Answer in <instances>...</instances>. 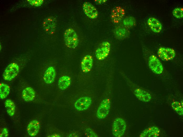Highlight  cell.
Segmentation results:
<instances>
[{
	"label": "cell",
	"mask_w": 183,
	"mask_h": 137,
	"mask_svg": "<svg viewBox=\"0 0 183 137\" xmlns=\"http://www.w3.org/2000/svg\"><path fill=\"white\" fill-rule=\"evenodd\" d=\"M106 0H95L94 3L96 4H102L105 3L107 1Z\"/></svg>",
	"instance_id": "obj_29"
},
{
	"label": "cell",
	"mask_w": 183,
	"mask_h": 137,
	"mask_svg": "<svg viewBox=\"0 0 183 137\" xmlns=\"http://www.w3.org/2000/svg\"><path fill=\"white\" fill-rule=\"evenodd\" d=\"M85 134L88 137H98V135L94 131L90 128L86 129L85 131Z\"/></svg>",
	"instance_id": "obj_27"
},
{
	"label": "cell",
	"mask_w": 183,
	"mask_h": 137,
	"mask_svg": "<svg viewBox=\"0 0 183 137\" xmlns=\"http://www.w3.org/2000/svg\"><path fill=\"white\" fill-rule=\"evenodd\" d=\"M10 91L9 86L7 84L1 83L0 85V97L1 99L6 98L9 95Z\"/></svg>",
	"instance_id": "obj_22"
},
{
	"label": "cell",
	"mask_w": 183,
	"mask_h": 137,
	"mask_svg": "<svg viewBox=\"0 0 183 137\" xmlns=\"http://www.w3.org/2000/svg\"><path fill=\"white\" fill-rule=\"evenodd\" d=\"M148 25L154 32L158 33L162 30V25L160 22L155 18L150 17L148 20Z\"/></svg>",
	"instance_id": "obj_16"
},
{
	"label": "cell",
	"mask_w": 183,
	"mask_h": 137,
	"mask_svg": "<svg viewBox=\"0 0 183 137\" xmlns=\"http://www.w3.org/2000/svg\"><path fill=\"white\" fill-rule=\"evenodd\" d=\"M110 105L109 99L106 98L102 101L96 113V116L99 119H103L107 116L110 111Z\"/></svg>",
	"instance_id": "obj_7"
},
{
	"label": "cell",
	"mask_w": 183,
	"mask_h": 137,
	"mask_svg": "<svg viewBox=\"0 0 183 137\" xmlns=\"http://www.w3.org/2000/svg\"><path fill=\"white\" fill-rule=\"evenodd\" d=\"M146 62L149 68L154 73L160 75L163 73L164 67L162 64L154 55L150 54L146 60Z\"/></svg>",
	"instance_id": "obj_2"
},
{
	"label": "cell",
	"mask_w": 183,
	"mask_h": 137,
	"mask_svg": "<svg viewBox=\"0 0 183 137\" xmlns=\"http://www.w3.org/2000/svg\"><path fill=\"white\" fill-rule=\"evenodd\" d=\"M125 14L124 9L120 6L114 7L112 10L110 15L111 21L114 24L120 23L124 18Z\"/></svg>",
	"instance_id": "obj_9"
},
{
	"label": "cell",
	"mask_w": 183,
	"mask_h": 137,
	"mask_svg": "<svg viewBox=\"0 0 183 137\" xmlns=\"http://www.w3.org/2000/svg\"><path fill=\"white\" fill-rule=\"evenodd\" d=\"M19 71V68L17 64L11 63L5 68L2 75L3 78L6 81H11L17 76Z\"/></svg>",
	"instance_id": "obj_5"
},
{
	"label": "cell",
	"mask_w": 183,
	"mask_h": 137,
	"mask_svg": "<svg viewBox=\"0 0 183 137\" xmlns=\"http://www.w3.org/2000/svg\"><path fill=\"white\" fill-rule=\"evenodd\" d=\"M8 136V132L7 129L4 128L2 129L0 135V137H7Z\"/></svg>",
	"instance_id": "obj_28"
},
{
	"label": "cell",
	"mask_w": 183,
	"mask_h": 137,
	"mask_svg": "<svg viewBox=\"0 0 183 137\" xmlns=\"http://www.w3.org/2000/svg\"><path fill=\"white\" fill-rule=\"evenodd\" d=\"M27 1L32 6L37 7L41 5L44 2L43 0H28Z\"/></svg>",
	"instance_id": "obj_26"
},
{
	"label": "cell",
	"mask_w": 183,
	"mask_h": 137,
	"mask_svg": "<svg viewBox=\"0 0 183 137\" xmlns=\"http://www.w3.org/2000/svg\"><path fill=\"white\" fill-rule=\"evenodd\" d=\"M71 83V79L69 76L64 75L59 79L58 85L59 88L61 90H64L67 88Z\"/></svg>",
	"instance_id": "obj_20"
},
{
	"label": "cell",
	"mask_w": 183,
	"mask_h": 137,
	"mask_svg": "<svg viewBox=\"0 0 183 137\" xmlns=\"http://www.w3.org/2000/svg\"><path fill=\"white\" fill-rule=\"evenodd\" d=\"M40 128L39 122L37 120H34L28 124L27 128L29 135L31 136H34L38 134Z\"/></svg>",
	"instance_id": "obj_14"
},
{
	"label": "cell",
	"mask_w": 183,
	"mask_h": 137,
	"mask_svg": "<svg viewBox=\"0 0 183 137\" xmlns=\"http://www.w3.org/2000/svg\"><path fill=\"white\" fill-rule=\"evenodd\" d=\"M35 95L34 90L30 87H26L23 90L22 92L23 99L27 102L32 101L34 99Z\"/></svg>",
	"instance_id": "obj_19"
},
{
	"label": "cell",
	"mask_w": 183,
	"mask_h": 137,
	"mask_svg": "<svg viewBox=\"0 0 183 137\" xmlns=\"http://www.w3.org/2000/svg\"><path fill=\"white\" fill-rule=\"evenodd\" d=\"M4 105L8 114L11 116H13L15 114L16 108L14 102L11 100L8 99L5 101Z\"/></svg>",
	"instance_id": "obj_21"
},
{
	"label": "cell",
	"mask_w": 183,
	"mask_h": 137,
	"mask_svg": "<svg viewBox=\"0 0 183 137\" xmlns=\"http://www.w3.org/2000/svg\"><path fill=\"white\" fill-rule=\"evenodd\" d=\"M126 125L125 121L123 118L118 117L114 120L113 124L112 133L116 137H120L124 134Z\"/></svg>",
	"instance_id": "obj_3"
},
{
	"label": "cell",
	"mask_w": 183,
	"mask_h": 137,
	"mask_svg": "<svg viewBox=\"0 0 183 137\" xmlns=\"http://www.w3.org/2000/svg\"><path fill=\"white\" fill-rule=\"evenodd\" d=\"M111 49V44L108 41L102 42L96 50L95 55L98 60L102 61L105 59L108 56Z\"/></svg>",
	"instance_id": "obj_4"
},
{
	"label": "cell",
	"mask_w": 183,
	"mask_h": 137,
	"mask_svg": "<svg viewBox=\"0 0 183 137\" xmlns=\"http://www.w3.org/2000/svg\"><path fill=\"white\" fill-rule=\"evenodd\" d=\"M64 40L66 46L68 48L74 49L78 46L79 40L77 34L73 28H69L65 31Z\"/></svg>",
	"instance_id": "obj_1"
},
{
	"label": "cell",
	"mask_w": 183,
	"mask_h": 137,
	"mask_svg": "<svg viewBox=\"0 0 183 137\" xmlns=\"http://www.w3.org/2000/svg\"><path fill=\"white\" fill-rule=\"evenodd\" d=\"M92 56L89 55H85L81 62V68L82 71L85 73L89 72L91 70L93 65Z\"/></svg>",
	"instance_id": "obj_12"
},
{
	"label": "cell",
	"mask_w": 183,
	"mask_h": 137,
	"mask_svg": "<svg viewBox=\"0 0 183 137\" xmlns=\"http://www.w3.org/2000/svg\"><path fill=\"white\" fill-rule=\"evenodd\" d=\"M92 102L91 98L88 96H84L78 99L75 102L74 106L75 109L79 111L88 109Z\"/></svg>",
	"instance_id": "obj_10"
},
{
	"label": "cell",
	"mask_w": 183,
	"mask_h": 137,
	"mask_svg": "<svg viewBox=\"0 0 183 137\" xmlns=\"http://www.w3.org/2000/svg\"><path fill=\"white\" fill-rule=\"evenodd\" d=\"M160 132V129L157 127L152 126L144 130L139 135L141 137H157Z\"/></svg>",
	"instance_id": "obj_17"
},
{
	"label": "cell",
	"mask_w": 183,
	"mask_h": 137,
	"mask_svg": "<svg viewBox=\"0 0 183 137\" xmlns=\"http://www.w3.org/2000/svg\"><path fill=\"white\" fill-rule=\"evenodd\" d=\"M50 136V137H60V136L59 135H57V134H56L52 135H51V136Z\"/></svg>",
	"instance_id": "obj_30"
},
{
	"label": "cell",
	"mask_w": 183,
	"mask_h": 137,
	"mask_svg": "<svg viewBox=\"0 0 183 137\" xmlns=\"http://www.w3.org/2000/svg\"><path fill=\"white\" fill-rule=\"evenodd\" d=\"M157 54L161 60L165 61L173 60L176 55L175 51L174 49L165 47H160L158 50Z\"/></svg>",
	"instance_id": "obj_6"
},
{
	"label": "cell",
	"mask_w": 183,
	"mask_h": 137,
	"mask_svg": "<svg viewBox=\"0 0 183 137\" xmlns=\"http://www.w3.org/2000/svg\"><path fill=\"white\" fill-rule=\"evenodd\" d=\"M171 107L178 114L181 116L183 115V106L181 103L178 101H174L172 103Z\"/></svg>",
	"instance_id": "obj_24"
},
{
	"label": "cell",
	"mask_w": 183,
	"mask_h": 137,
	"mask_svg": "<svg viewBox=\"0 0 183 137\" xmlns=\"http://www.w3.org/2000/svg\"><path fill=\"white\" fill-rule=\"evenodd\" d=\"M123 24L125 27L128 28L134 26L136 23L135 18L132 16H128L125 17L123 21Z\"/></svg>",
	"instance_id": "obj_23"
},
{
	"label": "cell",
	"mask_w": 183,
	"mask_h": 137,
	"mask_svg": "<svg viewBox=\"0 0 183 137\" xmlns=\"http://www.w3.org/2000/svg\"><path fill=\"white\" fill-rule=\"evenodd\" d=\"M57 20L53 16H49L44 20L42 25L44 29L49 34L53 33L55 30Z\"/></svg>",
	"instance_id": "obj_8"
},
{
	"label": "cell",
	"mask_w": 183,
	"mask_h": 137,
	"mask_svg": "<svg viewBox=\"0 0 183 137\" xmlns=\"http://www.w3.org/2000/svg\"><path fill=\"white\" fill-rule=\"evenodd\" d=\"M134 94L139 100L143 102H149L152 98L150 94L142 88H141Z\"/></svg>",
	"instance_id": "obj_18"
},
{
	"label": "cell",
	"mask_w": 183,
	"mask_h": 137,
	"mask_svg": "<svg viewBox=\"0 0 183 137\" xmlns=\"http://www.w3.org/2000/svg\"><path fill=\"white\" fill-rule=\"evenodd\" d=\"M56 75L55 69L54 67L50 66L45 70L43 76L45 82L47 84H52L54 81Z\"/></svg>",
	"instance_id": "obj_15"
},
{
	"label": "cell",
	"mask_w": 183,
	"mask_h": 137,
	"mask_svg": "<svg viewBox=\"0 0 183 137\" xmlns=\"http://www.w3.org/2000/svg\"><path fill=\"white\" fill-rule=\"evenodd\" d=\"M114 33L116 38L122 40L129 36L130 32L128 28L124 26H119L115 28Z\"/></svg>",
	"instance_id": "obj_13"
},
{
	"label": "cell",
	"mask_w": 183,
	"mask_h": 137,
	"mask_svg": "<svg viewBox=\"0 0 183 137\" xmlns=\"http://www.w3.org/2000/svg\"><path fill=\"white\" fill-rule=\"evenodd\" d=\"M173 15L175 17L178 19H181L183 17V9L180 7L175 8L172 11Z\"/></svg>",
	"instance_id": "obj_25"
},
{
	"label": "cell",
	"mask_w": 183,
	"mask_h": 137,
	"mask_svg": "<svg viewBox=\"0 0 183 137\" xmlns=\"http://www.w3.org/2000/svg\"><path fill=\"white\" fill-rule=\"evenodd\" d=\"M82 7L84 13L88 17L92 19L97 18L98 14V11L92 4L88 2H85Z\"/></svg>",
	"instance_id": "obj_11"
}]
</instances>
